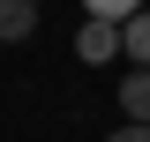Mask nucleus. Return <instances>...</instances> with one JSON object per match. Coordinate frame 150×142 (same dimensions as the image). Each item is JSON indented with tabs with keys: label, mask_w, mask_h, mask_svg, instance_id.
<instances>
[{
	"label": "nucleus",
	"mask_w": 150,
	"mask_h": 142,
	"mask_svg": "<svg viewBox=\"0 0 150 142\" xmlns=\"http://www.w3.org/2000/svg\"><path fill=\"white\" fill-rule=\"evenodd\" d=\"M75 60H83V67H105V60H120V22H83V30H75Z\"/></svg>",
	"instance_id": "f257e3e1"
},
{
	"label": "nucleus",
	"mask_w": 150,
	"mask_h": 142,
	"mask_svg": "<svg viewBox=\"0 0 150 142\" xmlns=\"http://www.w3.org/2000/svg\"><path fill=\"white\" fill-rule=\"evenodd\" d=\"M38 30V0H0V45H23Z\"/></svg>",
	"instance_id": "f03ea898"
},
{
	"label": "nucleus",
	"mask_w": 150,
	"mask_h": 142,
	"mask_svg": "<svg viewBox=\"0 0 150 142\" xmlns=\"http://www.w3.org/2000/svg\"><path fill=\"white\" fill-rule=\"evenodd\" d=\"M120 120L150 127V67H128V82H120Z\"/></svg>",
	"instance_id": "7ed1b4c3"
},
{
	"label": "nucleus",
	"mask_w": 150,
	"mask_h": 142,
	"mask_svg": "<svg viewBox=\"0 0 150 142\" xmlns=\"http://www.w3.org/2000/svg\"><path fill=\"white\" fill-rule=\"evenodd\" d=\"M120 53H128L135 67H150V8H135V15L120 22Z\"/></svg>",
	"instance_id": "20e7f679"
},
{
	"label": "nucleus",
	"mask_w": 150,
	"mask_h": 142,
	"mask_svg": "<svg viewBox=\"0 0 150 142\" xmlns=\"http://www.w3.org/2000/svg\"><path fill=\"white\" fill-rule=\"evenodd\" d=\"M143 0H83V15H98V22H128Z\"/></svg>",
	"instance_id": "39448f33"
},
{
	"label": "nucleus",
	"mask_w": 150,
	"mask_h": 142,
	"mask_svg": "<svg viewBox=\"0 0 150 142\" xmlns=\"http://www.w3.org/2000/svg\"><path fill=\"white\" fill-rule=\"evenodd\" d=\"M105 142H150V127H143V120H120V127H112Z\"/></svg>",
	"instance_id": "423d86ee"
}]
</instances>
